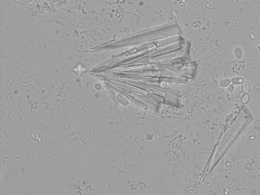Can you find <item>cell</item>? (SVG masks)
Segmentation results:
<instances>
[{
  "label": "cell",
  "instance_id": "7a4b0ae2",
  "mask_svg": "<svg viewBox=\"0 0 260 195\" xmlns=\"http://www.w3.org/2000/svg\"><path fill=\"white\" fill-rule=\"evenodd\" d=\"M231 80L228 79H224L221 81L220 83V86L222 88H225L228 87L231 83Z\"/></svg>",
  "mask_w": 260,
  "mask_h": 195
},
{
  "label": "cell",
  "instance_id": "3957f363",
  "mask_svg": "<svg viewBox=\"0 0 260 195\" xmlns=\"http://www.w3.org/2000/svg\"><path fill=\"white\" fill-rule=\"evenodd\" d=\"M235 89V87L234 84H230V85L228 87V90L230 92H233Z\"/></svg>",
  "mask_w": 260,
  "mask_h": 195
},
{
  "label": "cell",
  "instance_id": "6da1fadb",
  "mask_svg": "<svg viewBox=\"0 0 260 195\" xmlns=\"http://www.w3.org/2000/svg\"><path fill=\"white\" fill-rule=\"evenodd\" d=\"M231 81L234 85H239L243 82V79L241 77H235L232 78Z\"/></svg>",
  "mask_w": 260,
  "mask_h": 195
}]
</instances>
